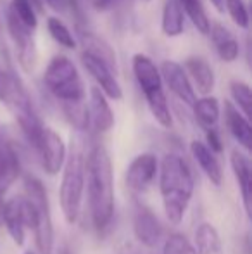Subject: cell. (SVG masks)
Here are the masks:
<instances>
[{
	"mask_svg": "<svg viewBox=\"0 0 252 254\" xmlns=\"http://www.w3.org/2000/svg\"><path fill=\"white\" fill-rule=\"evenodd\" d=\"M185 67L189 71L190 78L194 80L195 87H197V92L202 94V97H205L214 90V73H212L211 66L204 57H189L185 61Z\"/></svg>",
	"mask_w": 252,
	"mask_h": 254,
	"instance_id": "obj_20",
	"label": "cell"
},
{
	"mask_svg": "<svg viewBox=\"0 0 252 254\" xmlns=\"http://www.w3.org/2000/svg\"><path fill=\"white\" fill-rule=\"evenodd\" d=\"M162 254H197L190 241L182 234H171L164 242Z\"/></svg>",
	"mask_w": 252,
	"mask_h": 254,
	"instance_id": "obj_31",
	"label": "cell"
},
{
	"mask_svg": "<svg viewBox=\"0 0 252 254\" xmlns=\"http://www.w3.org/2000/svg\"><path fill=\"white\" fill-rule=\"evenodd\" d=\"M0 101L14 114L21 127V131L35 147L40 138L42 130H44V125L35 111L31 97L23 81L14 73L5 69H0Z\"/></svg>",
	"mask_w": 252,
	"mask_h": 254,
	"instance_id": "obj_3",
	"label": "cell"
},
{
	"mask_svg": "<svg viewBox=\"0 0 252 254\" xmlns=\"http://www.w3.org/2000/svg\"><path fill=\"white\" fill-rule=\"evenodd\" d=\"M7 31H9L10 38H12L14 45L17 51V61H19L21 67L24 71H33L37 66V47H35L33 40V31H30L26 26L17 21V17L10 12V9L7 10Z\"/></svg>",
	"mask_w": 252,
	"mask_h": 254,
	"instance_id": "obj_8",
	"label": "cell"
},
{
	"mask_svg": "<svg viewBox=\"0 0 252 254\" xmlns=\"http://www.w3.org/2000/svg\"><path fill=\"white\" fill-rule=\"evenodd\" d=\"M230 94H232L233 101L239 106V111L249 120L251 118V99L252 92L251 87L244 81H232L230 83Z\"/></svg>",
	"mask_w": 252,
	"mask_h": 254,
	"instance_id": "obj_30",
	"label": "cell"
},
{
	"mask_svg": "<svg viewBox=\"0 0 252 254\" xmlns=\"http://www.w3.org/2000/svg\"><path fill=\"white\" fill-rule=\"evenodd\" d=\"M195 244L197 254H223L221 239L211 223H201L195 230Z\"/></svg>",
	"mask_w": 252,
	"mask_h": 254,
	"instance_id": "obj_25",
	"label": "cell"
},
{
	"mask_svg": "<svg viewBox=\"0 0 252 254\" xmlns=\"http://www.w3.org/2000/svg\"><path fill=\"white\" fill-rule=\"evenodd\" d=\"M230 164H232L233 175L237 178V184L242 192V202L246 207V213L251 216L252 209V177H251V161L249 157L240 151H233L230 156Z\"/></svg>",
	"mask_w": 252,
	"mask_h": 254,
	"instance_id": "obj_17",
	"label": "cell"
},
{
	"mask_svg": "<svg viewBox=\"0 0 252 254\" xmlns=\"http://www.w3.org/2000/svg\"><path fill=\"white\" fill-rule=\"evenodd\" d=\"M47 28H49L50 37L54 38L59 45H62L64 49L73 51V49L76 47V40L73 38V35H71L69 30H67L66 24H64L62 21H59V17H49Z\"/></svg>",
	"mask_w": 252,
	"mask_h": 254,
	"instance_id": "obj_29",
	"label": "cell"
},
{
	"mask_svg": "<svg viewBox=\"0 0 252 254\" xmlns=\"http://www.w3.org/2000/svg\"><path fill=\"white\" fill-rule=\"evenodd\" d=\"M145 101L149 104V109H151L152 116L155 118L161 127L169 128L173 125V118H171V111L168 106V99L164 95V90L155 92V94L145 95Z\"/></svg>",
	"mask_w": 252,
	"mask_h": 254,
	"instance_id": "obj_26",
	"label": "cell"
},
{
	"mask_svg": "<svg viewBox=\"0 0 252 254\" xmlns=\"http://www.w3.org/2000/svg\"><path fill=\"white\" fill-rule=\"evenodd\" d=\"M133 230L137 239L147 248H154L162 235V227L155 214L147 207H138L133 218Z\"/></svg>",
	"mask_w": 252,
	"mask_h": 254,
	"instance_id": "obj_15",
	"label": "cell"
},
{
	"mask_svg": "<svg viewBox=\"0 0 252 254\" xmlns=\"http://www.w3.org/2000/svg\"><path fill=\"white\" fill-rule=\"evenodd\" d=\"M209 35H211L212 44H214L216 51H218V56L225 63H233L239 57V44H237L235 37H233V33L228 28H225L219 23H214L211 24Z\"/></svg>",
	"mask_w": 252,
	"mask_h": 254,
	"instance_id": "obj_22",
	"label": "cell"
},
{
	"mask_svg": "<svg viewBox=\"0 0 252 254\" xmlns=\"http://www.w3.org/2000/svg\"><path fill=\"white\" fill-rule=\"evenodd\" d=\"M85 177L88 187V209L99 232L111 225L114 214V180L109 152L104 145H94L85 159Z\"/></svg>",
	"mask_w": 252,
	"mask_h": 254,
	"instance_id": "obj_1",
	"label": "cell"
},
{
	"mask_svg": "<svg viewBox=\"0 0 252 254\" xmlns=\"http://www.w3.org/2000/svg\"><path fill=\"white\" fill-rule=\"evenodd\" d=\"M88 123L94 125V128L101 133L109 131L114 127V114H112L105 95L99 88L90 90V101H88Z\"/></svg>",
	"mask_w": 252,
	"mask_h": 254,
	"instance_id": "obj_16",
	"label": "cell"
},
{
	"mask_svg": "<svg viewBox=\"0 0 252 254\" xmlns=\"http://www.w3.org/2000/svg\"><path fill=\"white\" fill-rule=\"evenodd\" d=\"M144 2H149V0H144Z\"/></svg>",
	"mask_w": 252,
	"mask_h": 254,
	"instance_id": "obj_40",
	"label": "cell"
},
{
	"mask_svg": "<svg viewBox=\"0 0 252 254\" xmlns=\"http://www.w3.org/2000/svg\"><path fill=\"white\" fill-rule=\"evenodd\" d=\"M21 175V161L12 138L0 125V197L7 194Z\"/></svg>",
	"mask_w": 252,
	"mask_h": 254,
	"instance_id": "obj_9",
	"label": "cell"
},
{
	"mask_svg": "<svg viewBox=\"0 0 252 254\" xmlns=\"http://www.w3.org/2000/svg\"><path fill=\"white\" fill-rule=\"evenodd\" d=\"M159 73H161V78L169 87V90H171L180 101L189 104V106H192V104L195 102L194 87H192L185 69H183L178 63H175V61H164V63L161 64V71H159Z\"/></svg>",
	"mask_w": 252,
	"mask_h": 254,
	"instance_id": "obj_11",
	"label": "cell"
},
{
	"mask_svg": "<svg viewBox=\"0 0 252 254\" xmlns=\"http://www.w3.org/2000/svg\"><path fill=\"white\" fill-rule=\"evenodd\" d=\"M24 254H35V253H31V251H28V253H24Z\"/></svg>",
	"mask_w": 252,
	"mask_h": 254,
	"instance_id": "obj_39",
	"label": "cell"
},
{
	"mask_svg": "<svg viewBox=\"0 0 252 254\" xmlns=\"http://www.w3.org/2000/svg\"><path fill=\"white\" fill-rule=\"evenodd\" d=\"M190 152L194 156V159L197 161V164L201 166V170L204 171L205 177L211 180V184H214L216 187L221 185L223 182V170L219 164L216 154L201 140H194L190 144Z\"/></svg>",
	"mask_w": 252,
	"mask_h": 254,
	"instance_id": "obj_18",
	"label": "cell"
},
{
	"mask_svg": "<svg viewBox=\"0 0 252 254\" xmlns=\"http://www.w3.org/2000/svg\"><path fill=\"white\" fill-rule=\"evenodd\" d=\"M85 189V156L80 149H74L66 157L62 170L61 190H59V201L64 220L73 225L78 220L81 211Z\"/></svg>",
	"mask_w": 252,
	"mask_h": 254,
	"instance_id": "obj_5",
	"label": "cell"
},
{
	"mask_svg": "<svg viewBox=\"0 0 252 254\" xmlns=\"http://www.w3.org/2000/svg\"><path fill=\"white\" fill-rule=\"evenodd\" d=\"M211 3L219 10V12H225V0H211Z\"/></svg>",
	"mask_w": 252,
	"mask_h": 254,
	"instance_id": "obj_37",
	"label": "cell"
},
{
	"mask_svg": "<svg viewBox=\"0 0 252 254\" xmlns=\"http://www.w3.org/2000/svg\"><path fill=\"white\" fill-rule=\"evenodd\" d=\"M157 175V159L154 154H138L126 170V185L133 192H144L151 187Z\"/></svg>",
	"mask_w": 252,
	"mask_h": 254,
	"instance_id": "obj_10",
	"label": "cell"
},
{
	"mask_svg": "<svg viewBox=\"0 0 252 254\" xmlns=\"http://www.w3.org/2000/svg\"><path fill=\"white\" fill-rule=\"evenodd\" d=\"M205 140H207V147L211 149L214 154H219L223 151V144H221V138H219V133L211 128V130H205Z\"/></svg>",
	"mask_w": 252,
	"mask_h": 254,
	"instance_id": "obj_34",
	"label": "cell"
},
{
	"mask_svg": "<svg viewBox=\"0 0 252 254\" xmlns=\"http://www.w3.org/2000/svg\"><path fill=\"white\" fill-rule=\"evenodd\" d=\"M225 7L237 26L242 30L249 28V12H247V7L242 0H225Z\"/></svg>",
	"mask_w": 252,
	"mask_h": 254,
	"instance_id": "obj_32",
	"label": "cell"
},
{
	"mask_svg": "<svg viewBox=\"0 0 252 254\" xmlns=\"http://www.w3.org/2000/svg\"><path fill=\"white\" fill-rule=\"evenodd\" d=\"M119 254H140L138 253V249H135L133 246H125V248L121 249V251H119Z\"/></svg>",
	"mask_w": 252,
	"mask_h": 254,
	"instance_id": "obj_36",
	"label": "cell"
},
{
	"mask_svg": "<svg viewBox=\"0 0 252 254\" xmlns=\"http://www.w3.org/2000/svg\"><path fill=\"white\" fill-rule=\"evenodd\" d=\"M26 199L35 204L38 211V227L35 230V241L40 254H52L54 249V225H52L50 204L44 184L35 177H24Z\"/></svg>",
	"mask_w": 252,
	"mask_h": 254,
	"instance_id": "obj_6",
	"label": "cell"
},
{
	"mask_svg": "<svg viewBox=\"0 0 252 254\" xmlns=\"http://www.w3.org/2000/svg\"><path fill=\"white\" fill-rule=\"evenodd\" d=\"M10 12L17 17L23 26H26L30 31H35L38 26V17L35 12V7L30 3V0H10Z\"/></svg>",
	"mask_w": 252,
	"mask_h": 254,
	"instance_id": "obj_27",
	"label": "cell"
},
{
	"mask_svg": "<svg viewBox=\"0 0 252 254\" xmlns=\"http://www.w3.org/2000/svg\"><path fill=\"white\" fill-rule=\"evenodd\" d=\"M185 26V17H183V7L178 0H166L164 9H162V33L166 37H180Z\"/></svg>",
	"mask_w": 252,
	"mask_h": 254,
	"instance_id": "obj_23",
	"label": "cell"
},
{
	"mask_svg": "<svg viewBox=\"0 0 252 254\" xmlns=\"http://www.w3.org/2000/svg\"><path fill=\"white\" fill-rule=\"evenodd\" d=\"M81 63L87 67V71L95 78V81L101 87L102 94L107 95L109 99H114V101H119L123 97V88L119 85V81L116 80V76L112 74V71L109 69L105 64H102L99 59L92 57L90 54L83 52L81 54Z\"/></svg>",
	"mask_w": 252,
	"mask_h": 254,
	"instance_id": "obj_12",
	"label": "cell"
},
{
	"mask_svg": "<svg viewBox=\"0 0 252 254\" xmlns=\"http://www.w3.org/2000/svg\"><path fill=\"white\" fill-rule=\"evenodd\" d=\"M131 64H133V74L137 78L138 87L144 90L145 95H151L162 90L161 73H159L157 66L147 56L137 54V56H133Z\"/></svg>",
	"mask_w": 252,
	"mask_h": 254,
	"instance_id": "obj_14",
	"label": "cell"
},
{
	"mask_svg": "<svg viewBox=\"0 0 252 254\" xmlns=\"http://www.w3.org/2000/svg\"><path fill=\"white\" fill-rule=\"evenodd\" d=\"M90 5L97 10H109L119 2V0H88Z\"/></svg>",
	"mask_w": 252,
	"mask_h": 254,
	"instance_id": "obj_35",
	"label": "cell"
},
{
	"mask_svg": "<svg viewBox=\"0 0 252 254\" xmlns=\"http://www.w3.org/2000/svg\"><path fill=\"white\" fill-rule=\"evenodd\" d=\"M157 171L166 218L171 225H180L194 195L195 185L192 171L185 159L178 154H166Z\"/></svg>",
	"mask_w": 252,
	"mask_h": 254,
	"instance_id": "obj_2",
	"label": "cell"
},
{
	"mask_svg": "<svg viewBox=\"0 0 252 254\" xmlns=\"http://www.w3.org/2000/svg\"><path fill=\"white\" fill-rule=\"evenodd\" d=\"M183 7H185L187 14H189L190 21L194 26L197 28L201 33L209 35V28H211V21H209L207 14H205L204 7H202L201 0H178Z\"/></svg>",
	"mask_w": 252,
	"mask_h": 254,
	"instance_id": "obj_28",
	"label": "cell"
},
{
	"mask_svg": "<svg viewBox=\"0 0 252 254\" xmlns=\"http://www.w3.org/2000/svg\"><path fill=\"white\" fill-rule=\"evenodd\" d=\"M192 107H194V114L202 128L211 130V128H214L218 125L221 111H219V102L216 97L205 95V97L195 99Z\"/></svg>",
	"mask_w": 252,
	"mask_h": 254,
	"instance_id": "obj_24",
	"label": "cell"
},
{
	"mask_svg": "<svg viewBox=\"0 0 252 254\" xmlns=\"http://www.w3.org/2000/svg\"><path fill=\"white\" fill-rule=\"evenodd\" d=\"M61 254H71V253H69V249H67V248H62Z\"/></svg>",
	"mask_w": 252,
	"mask_h": 254,
	"instance_id": "obj_38",
	"label": "cell"
},
{
	"mask_svg": "<svg viewBox=\"0 0 252 254\" xmlns=\"http://www.w3.org/2000/svg\"><path fill=\"white\" fill-rule=\"evenodd\" d=\"M33 149L37 151L38 157H40L42 168L45 170V173L57 175L62 170L67 157V151H66V144H64V140L57 131H54L52 128L44 127L40 138H38L37 145Z\"/></svg>",
	"mask_w": 252,
	"mask_h": 254,
	"instance_id": "obj_7",
	"label": "cell"
},
{
	"mask_svg": "<svg viewBox=\"0 0 252 254\" xmlns=\"http://www.w3.org/2000/svg\"><path fill=\"white\" fill-rule=\"evenodd\" d=\"M81 44L85 47V52L90 54L95 59H99L102 64H105L111 71L118 69V59H116L114 49L102 37H97V35L90 33V31H87V33L83 31L81 33Z\"/></svg>",
	"mask_w": 252,
	"mask_h": 254,
	"instance_id": "obj_21",
	"label": "cell"
},
{
	"mask_svg": "<svg viewBox=\"0 0 252 254\" xmlns=\"http://www.w3.org/2000/svg\"><path fill=\"white\" fill-rule=\"evenodd\" d=\"M44 80L47 88L62 104H78L85 101V83L78 67L66 56H55L45 69Z\"/></svg>",
	"mask_w": 252,
	"mask_h": 254,
	"instance_id": "obj_4",
	"label": "cell"
},
{
	"mask_svg": "<svg viewBox=\"0 0 252 254\" xmlns=\"http://www.w3.org/2000/svg\"><path fill=\"white\" fill-rule=\"evenodd\" d=\"M49 5L57 12H67L73 9V12H78V2L76 0H45Z\"/></svg>",
	"mask_w": 252,
	"mask_h": 254,
	"instance_id": "obj_33",
	"label": "cell"
},
{
	"mask_svg": "<svg viewBox=\"0 0 252 254\" xmlns=\"http://www.w3.org/2000/svg\"><path fill=\"white\" fill-rule=\"evenodd\" d=\"M225 120L230 133L235 137V140L242 145L246 151H251L252 147V128L251 123L232 102H225Z\"/></svg>",
	"mask_w": 252,
	"mask_h": 254,
	"instance_id": "obj_19",
	"label": "cell"
},
{
	"mask_svg": "<svg viewBox=\"0 0 252 254\" xmlns=\"http://www.w3.org/2000/svg\"><path fill=\"white\" fill-rule=\"evenodd\" d=\"M0 214H2V221L9 232L10 239L17 248H21L24 244V237H26L28 230L23 213V197H12L5 204H2Z\"/></svg>",
	"mask_w": 252,
	"mask_h": 254,
	"instance_id": "obj_13",
	"label": "cell"
}]
</instances>
